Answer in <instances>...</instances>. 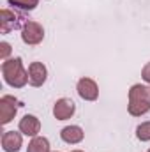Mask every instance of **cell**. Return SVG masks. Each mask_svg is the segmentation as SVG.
<instances>
[{"label": "cell", "instance_id": "1", "mask_svg": "<svg viewBox=\"0 0 150 152\" xmlns=\"http://www.w3.org/2000/svg\"><path fill=\"white\" fill-rule=\"evenodd\" d=\"M2 76L4 81L12 88H23L28 83V71H25L20 57L7 58L2 62Z\"/></svg>", "mask_w": 150, "mask_h": 152}, {"label": "cell", "instance_id": "11", "mask_svg": "<svg viewBox=\"0 0 150 152\" xmlns=\"http://www.w3.org/2000/svg\"><path fill=\"white\" fill-rule=\"evenodd\" d=\"M60 138H62V142H66L69 145H76V143L83 142L85 133H83V129L79 126H66L60 131Z\"/></svg>", "mask_w": 150, "mask_h": 152}, {"label": "cell", "instance_id": "13", "mask_svg": "<svg viewBox=\"0 0 150 152\" xmlns=\"http://www.w3.org/2000/svg\"><path fill=\"white\" fill-rule=\"evenodd\" d=\"M7 4L21 11H34L39 5V0H7Z\"/></svg>", "mask_w": 150, "mask_h": 152}, {"label": "cell", "instance_id": "19", "mask_svg": "<svg viewBox=\"0 0 150 152\" xmlns=\"http://www.w3.org/2000/svg\"><path fill=\"white\" fill-rule=\"evenodd\" d=\"M149 152H150V151H149Z\"/></svg>", "mask_w": 150, "mask_h": 152}, {"label": "cell", "instance_id": "15", "mask_svg": "<svg viewBox=\"0 0 150 152\" xmlns=\"http://www.w3.org/2000/svg\"><path fill=\"white\" fill-rule=\"evenodd\" d=\"M0 48H2L0 50V58L2 60H7V57L11 55V44L4 41V42H0Z\"/></svg>", "mask_w": 150, "mask_h": 152}, {"label": "cell", "instance_id": "9", "mask_svg": "<svg viewBox=\"0 0 150 152\" xmlns=\"http://www.w3.org/2000/svg\"><path fill=\"white\" fill-rule=\"evenodd\" d=\"M18 129H20L21 134L36 138V136H39V131H41V120H39L36 115H25L20 120Z\"/></svg>", "mask_w": 150, "mask_h": 152}, {"label": "cell", "instance_id": "6", "mask_svg": "<svg viewBox=\"0 0 150 152\" xmlns=\"http://www.w3.org/2000/svg\"><path fill=\"white\" fill-rule=\"evenodd\" d=\"M76 90H78L79 97L85 99V101H95L99 97V87H97V83L92 78H87V76L79 78V81L76 85Z\"/></svg>", "mask_w": 150, "mask_h": 152}, {"label": "cell", "instance_id": "3", "mask_svg": "<svg viewBox=\"0 0 150 152\" xmlns=\"http://www.w3.org/2000/svg\"><path fill=\"white\" fill-rule=\"evenodd\" d=\"M42 39H44L42 25L34 21V20H28L21 28V41L28 46H37V44L42 42Z\"/></svg>", "mask_w": 150, "mask_h": 152}, {"label": "cell", "instance_id": "10", "mask_svg": "<svg viewBox=\"0 0 150 152\" xmlns=\"http://www.w3.org/2000/svg\"><path fill=\"white\" fill-rule=\"evenodd\" d=\"M23 147L21 133L18 131H5L2 134V149L5 152H18Z\"/></svg>", "mask_w": 150, "mask_h": 152}, {"label": "cell", "instance_id": "18", "mask_svg": "<svg viewBox=\"0 0 150 152\" xmlns=\"http://www.w3.org/2000/svg\"><path fill=\"white\" fill-rule=\"evenodd\" d=\"M55 152H57V151H55Z\"/></svg>", "mask_w": 150, "mask_h": 152}, {"label": "cell", "instance_id": "4", "mask_svg": "<svg viewBox=\"0 0 150 152\" xmlns=\"http://www.w3.org/2000/svg\"><path fill=\"white\" fill-rule=\"evenodd\" d=\"M28 20H25L23 14L16 12V11H11V9H2V20H0V30L2 34H9L11 30L14 28H23V25L27 23Z\"/></svg>", "mask_w": 150, "mask_h": 152}, {"label": "cell", "instance_id": "17", "mask_svg": "<svg viewBox=\"0 0 150 152\" xmlns=\"http://www.w3.org/2000/svg\"><path fill=\"white\" fill-rule=\"evenodd\" d=\"M71 152H83V151H78V149H76V151H71Z\"/></svg>", "mask_w": 150, "mask_h": 152}, {"label": "cell", "instance_id": "14", "mask_svg": "<svg viewBox=\"0 0 150 152\" xmlns=\"http://www.w3.org/2000/svg\"><path fill=\"white\" fill-rule=\"evenodd\" d=\"M136 138L140 142H150V122H141L136 127Z\"/></svg>", "mask_w": 150, "mask_h": 152}, {"label": "cell", "instance_id": "5", "mask_svg": "<svg viewBox=\"0 0 150 152\" xmlns=\"http://www.w3.org/2000/svg\"><path fill=\"white\" fill-rule=\"evenodd\" d=\"M18 108H20V101L16 97H12L9 94H5V96L0 97V115H2V124L4 126L9 124L16 117Z\"/></svg>", "mask_w": 150, "mask_h": 152}, {"label": "cell", "instance_id": "7", "mask_svg": "<svg viewBox=\"0 0 150 152\" xmlns=\"http://www.w3.org/2000/svg\"><path fill=\"white\" fill-rule=\"evenodd\" d=\"M74 112H76V104L69 97H62L53 104V115H55L57 120H67L74 115Z\"/></svg>", "mask_w": 150, "mask_h": 152}, {"label": "cell", "instance_id": "8", "mask_svg": "<svg viewBox=\"0 0 150 152\" xmlns=\"http://www.w3.org/2000/svg\"><path fill=\"white\" fill-rule=\"evenodd\" d=\"M48 80V69L42 62H32L28 66V83L32 87H42Z\"/></svg>", "mask_w": 150, "mask_h": 152}, {"label": "cell", "instance_id": "12", "mask_svg": "<svg viewBox=\"0 0 150 152\" xmlns=\"http://www.w3.org/2000/svg\"><path fill=\"white\" fill-rule=\"evenodd\" d=\"M27 152H50V142L44 136H36L32 138V142L28 143Z\"/></svg>", "mask_w": 150, "mask_h": 152}, {"label": "cell", "instance_id": "16", "mask_svg": "<svg viewBox=\"0 0 150 152\" xmlns=\"http://www.w3.org/2000/svg\"><path fill=\"white\" fill-rule=\"evenodd\" d=\"M141 78H143V81L150 83V62H147L145 67L141 69Z\"/></svg>", "mask_w": 150, "mask_h": 152}, {"label": "cell", "instance_id": "2", "mask_svg": "<svg viewBox=\"0 0 150 152\" xmlns=\"http://www.w3.org/2000/svg\"><path fill=\"white\" fill-rule=\"evenodd\" d=\"M127 112L133 117H141L150 112V87L143 83H134L129 88Z\"/></svg>", "mask_w": 150, "mask_h": 152}]
</instances>
